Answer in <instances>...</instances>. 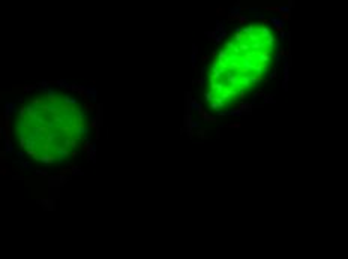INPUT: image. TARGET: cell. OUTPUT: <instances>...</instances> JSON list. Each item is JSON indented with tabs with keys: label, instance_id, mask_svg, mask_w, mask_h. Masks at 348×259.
Returning <instances> with one entry per match:
<instances>
[{
	"label": "cell",
	"instance_id": "6da1fadb",
	"mask_svg": "<svg viewBox=\"0 0 348 259\" xmlns=\"http://www.w3.org/2000/svg\"><path fill=\"white\" fill-rule=\"evenodd\" d=\"M18 144L44 163L65 160L87 135L84 111L69 96H38L21 106L15 120Z\"/></svg>",
	"mask_w": 348,
	"mask_h": 259
}]
</instances>
